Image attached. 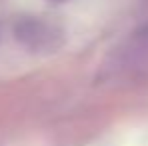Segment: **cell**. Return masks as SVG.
<instances>
[{
  "instance_id": "cell-1",
  "label": "cell",
  "mask_w": 148,
  "mask_h": 146,
  "mask_svg": "<svg viewBox=\"0 0 148 146\" xmlns=\"http://www.w3.org/2000/svg\"><path fill=\"white\" fill-rule=\"evenodd\" d=\"M16 38L30 50H50L62 44V32L38 18H22L16 24Z\"/></svg>"
},
{
  "instance_id": "cell-2",
  "label": "cell",
  "mask_w": 148,
  "mask_h": 146,
  "mask_svg": "<svg viewBox=\"0 0 148 146\" xmlns=\"http://www.w3.org/2000/svg\"><path fill=\"white\" fill-rule=\"evenodd\" d=\"M48 2H54V4H60V2H66V0H48Z\"/></svg>"
}]
</instances>
